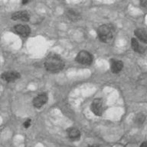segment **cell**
Listing matches in <instances>:
<instances>
[{"mask_svg":"<svg viewBox=\"0 0 147 147\" xmlns=\"http://www.w3.org/2000/svg\"><path fill=\"white\" fill-rule=\"evenodd\" d=\"M64 63L57 55L49 56L44 62V67L50 73H58L64 69Z\"/></svg>","mask_w":147,"mask_h":147,"instance_id":"cell-1","label":"cell"},{"mask_svg":"<svg viewBox=\"0 0 147 147\" xmlns=\"http://www.w3.org/2000/svg\"><path fill=\"white\" fill-rule=\"evenodd\" d=\"M113 28L111 24H102L97 29V36L102 42L107 43L113 37Z\"/></svg>","mask_w":147,"mask_h":147,"instance_id":"cell-2","label":"cell"},{"mask_svg":"<svg viewBox=\"0 0 147 147\" xmlns=\"http://www.w3.org/2000/svg\"><path fill=\"white\" fill-rule=\"evenodd\" d=\"M76 60L82 65H90L93 62V57L88 51H82L77 53Z\"/></svg>","mask_w":147,"mask_h":147,"instance_id":"cell-3","label":"cell"},{"mask_svg":"<svg viewBox=\"0 0 147 147\" xmlns=\"http://www.w3.org/2000/svg\"><path fill=\"white\" fill-rule=\"evenodd\" d=\"M90 109L96 116H101L103 112V101L100 98L94 99L91 103Z\"/></svg>","mask_w":147,"mask_h":147,"instance_id":"cell-4","label":"cell"},{"mask_svg":"<svg viewBox=\"0 0 147 147\" xmlns=\"http://www.w3.org/2000/svg\"><path fill=\"white\" fill-rule=\"evenodd\" d=\"M14 32L22 37H26L31 33V29L25 24H17L14 27Z\"/></svg>","mask_w":147,"mask_h":147,"instance_id":"cell-5","label":"cell"},{"mask_svg":"<svg viewBox=\"0 0 147 147\" xmlns=\"http://www.w3.org/2000/svg\"><path fill=\"white\" fill-rule=\"evenodd\" d=\"M48 101V96L46 94L42 93V94H38L37 96L35 97V98L33 99L32 104L33 106L36 108H42V106H44Z\"/></svg>","mask_w":147,"mask_h":147,"instance_id":"cell-6","label":"cell"},{"mask_svg":"<svg viewBox=\"0 0 147 147\" xmlns=\"http://www.w3.org/2000/svg\"><path fill=\"white\" fill-rule=\"evenodd\" d=\"M12 19H13L14 21L29 22L30 19V15L27 11H16L12 15Z\"/></svg>","mask_w":147,"mask_h":147,"instance_id":"cell-7","label":"cell"},{"mask_svg":"<svg viewBox=\"0 0 147 147\" xmlns=\"http://www.w3.org/2000/svg\"><path fill=\"white\" fill-rule=\"evenodd\" d=\"M19 78V73H17V72H14V71L5 72V73H3L2 74V79L7 82H12L16 81Z\"/></svg>","mask_w":147,"mask_h":147,"instance_id":"cell-8","label":"cell"},{"mask_svg":"<svg viewBox=\"0 0 147 147\" xmlns=\"http://www.w3.org/2000/svg\"><path fill=\"white\" fill-rule=\"evenodd\" d=\"M123 67V62L118 59H112L110 61V69L113 73H119Z\"/></svg>","mask_w":147,"mask_h":147,"instance_id":"cell-9","label":"cell"},{"mask_svg":"<svg viewBox=\"0 0 147 147\" xmlns=\"http://www.w3.org/2000/svg\"><path fill=\"white\" fill-rule=\"evenodd\" d=\"M131 47L133 50L136 53H143L146 51V48L143 47V44H141L136 38H133L131 40Z\"/></svg>","mask_w":147,"mask_h":147,"instance_id":"cell-10","label":"cell"},{"mask_svg":"<svg viewBox=\"0 0 147 147\" xmlns=\"http://www.w3.org/2000/svg\"><path fill=\"white\" fill-rule=\"evenodd\" d=\"M66 16L71 22H77L81 18V14L75 9H68V11H66Z\"/></svg>","mask_w":147,"mask_h":147,"instance_id":"cell-11","label":"cell"},{"mask_svg":"<svg viewBox=\"0 0 147 147\" xmlns=\"http://www.w3.org/2000/svg\"><path fill=\"white\" fill-rule=\"evenodd\" d=\"M68 137L72 140H77L81 137V132L77 128L70 127L68 129Z\"/></svg>","mask_w":147,"mask_h":147,"instance_id":"cell-12","label":"cell"},{"mask_svg":"<svg viewBox=\"0 0 147 147\" xmlns=\"http://www.w3.org/2000/svg\"><path fill=\"white\" fill-rule=\"evenodd\" d=\"M134 34L139 41L143 42L144 44H147V33L143 29H136L134 31Z\"/></svg>","mask_w":147,"mask_h":147,"instance_id":"cell-13","label":"cell"},{"mask_svg":"<svg viewBox=\"0 0 147 147\" xmlns=\"http://www.w3.org/2000/svg\"><path fill=\"white\" fill-rule=\"evenodd\" d=\"M146 121V116L143 114H138L137 115H136L135 117V119H134V121L135 123L137 125H142L143 124V123L145 122Z\"/></svg>","mask_w":147,"mask_h":147,"instance_id":"cell-14","label":"cell"},{"mask_svg":"<svg viewBox=\"0 0 147 147\" xmlns=\"http://www.w3.org/2000/svg\"><path fill=\"white\" fill-rule=\"evenodd\" d=\"M31 121L30 119H28L26 121H25L24 123H23V126H24L25 128H29L30 126H31Z\"/></svg>","mask_w":147,"mask_h":147,"instance_id":"cell-15","label":"cell"},{"mask_svg":"<svg viewBox=\"0 0 147 147\" xmlns=\"http://www.w3.org/2000/svg\"><path fill=\"white\" fill-rule=\"evenodd\" d=\"M140 5L143 8L147 9V0H140Z\"/></svg>","mask_w":147,"mask_h":147,"instance_id":"cell-16","label":"cell"},{"mask_svg":"<svg viewBox=\"0 0 147 147\" xmlns=\"http://www.w3.org/2000/svg\"><path fill=\"white\" fill-rule=\"evenodd\" d=\"M139 147H147V141H145V142H143L142 144L140 145Z\"/></svg>","mask_w":147,"mask_h":147,"instance_id":"cell-17","label":"cell"},{"mask_svg":"<svg viewBox=\"0 0 147 147\" xmlns=\"http://www.w3.org/2000/svg\"><path fill=\"white\" fill-rule=\"evenodd\" d=\"M30 2V0H22V5H26L27 3H29Z\"/></svg>","mask_w":147,"mask_h":147,"instance_id":"cell-18","label":"cell"},{"mask_svg":"<svg viewBox=\"0 0 147 147\" xmlns=\"http://www.w3.org/2000/svg\"><path fill=\"white\" fill-rule=\"evenodd\" d=\"M88 147H98V146L97 145H89Z\"/></svg>","mask_w":147,"mask_h":147,"instance_id":"cell-19","label":"cell"}]
</instances>
